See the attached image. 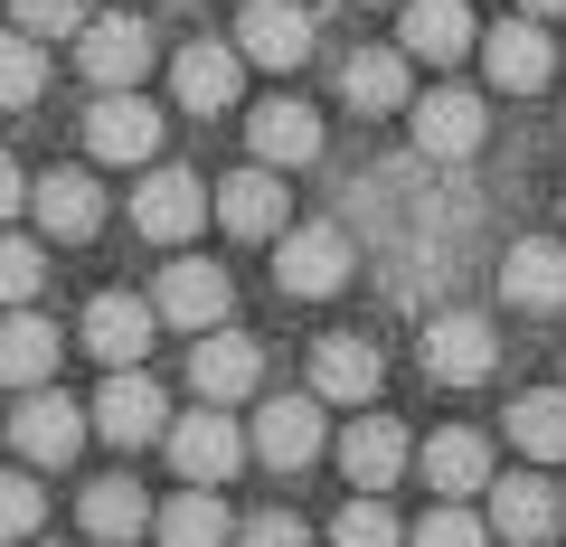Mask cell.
Returning a JSON list of instances; mask_svg holds the SVG:
<instances>
[{
  "instance_id": "obj_1",
  "label": "cell",
  "mask_w": 566,
  "mask_h": 547,
  "mask_svg": "<svg viewBox=\"0 0 566 547\" xmlns=\"http://www.w3.org/2000/svg\"><path fill=\"white\" fill-rule=\"evenodd\" d=\"M359 274V245H349V227H283L274 236V284L293 293V303H331V293Z\"/></svg>"
},
{
  "instance_id": "obj_2",
  "label": "cell",
  "mask_w": 566,
  "mask_h": 547,
  "mask_svg": "<svg viewBox=\"0 0 566 547\" xmlns=\"http://www.w3.org/2000/svg\"><path fill=\"white\" fill-rule=\"evenodd\" d=\"M208 218H218V189H208L199 170H180V161H170V170H142V189H133V227H142L151 245H189Z\"/></svg>"
},
{
  "instance_id": "obj_3",
  "label": "cell",
  "mask_w": 566,
  "mask_h": 547,
  "mask_svg": "<svg viewBox=\"0 0 566 547\" xmlns=\"http://www.w3.org/2000/svg\"><path fill=\"white\" fill-rule=\"evenodd\" d=\"M491 368H501V330L482 312H434L424 322V378L434 387H482Z\"/></svg>"
},
{
  "instance_id": "obj_4",
  "label": "cell",
  "mask_w": 566,
  "mask_h": 547,
  "mask_svg": "<svg viewBox=\"0 0 566 547\" xmlns=\"http://www.w3.org/2000/svg\"><path fill=\"white\" fill-rule=\"evenodd\" d=\"M76 57H85V85H95V95H133V85L151 76V29H142L133 10H104V20H85Z\"/></svg>"
},
{
  "instance_id": "obj_5",
  "label": "cell",
  "mask_w": 566,
  "mask_h": 547,
  "mask_svg": "<svg viewBox=\"0 0 566 547\" xmlns=\"http://www.w3.org/2000/svg\"><path fill=\"white\" fill-rule=\"evenodd\" d=\"M237 463H245V434L227 425L218 406H199V415H170V472H180L189 491H218Z\"/></svg>"
},
{
  "instance_id": "obj_6",
  "label": "cell",
  "mask_w": 566,
  "mask_h": 547,
  "mask_svg": "<svg viewBox=\"0 0 566 547\" xmlns=\"http://www.w3.org/2000/svg\"><path fill=\"white\" fill-rule=\"evenodd\" d=\"M237 48H245L255 66H274V76H283V66H303L312 48H322V20H312L303 0H245Z\"/></svg>"
},
{
  "instance_id": "obj_7",
  "label": "cell",
  "mask_w": 566,
  "mask_h": 547,
  "mask_svg": "<svg viewBox=\"0 0 566 547\" xmlns=\"http://www.w3.org/2000/svg\"><path fill=\"white\" fill-rule=\"evenodd\" d=\"M482 133H491V114H482L472 85H434V95H416V151H424V161H472Z\"/></svg>"
},
{
  "instance_id": "obj_8",
  "label": "cell",
  "mask_w": 566,
  "mask_h": 547,
  "mask_svg": "<svg viewBox=\"0 0 566 547\" xmlns=\"http://www.w3.org/2000/svg\"><path fill=\"white\" fill-rule=\"evenodd\" d=\"M85 444V406L57 397V387H29L20 406H10V453H29V463H76Z\"/></svg>"
},
{
  "instance_id": "obj_9",
  "label": "cell",
  "mask_w": 566,
  "mask_h": 547,
  "mask_svg": "<svg viewBox=\"0 0 566 547\" xmlns=\"http://www.w3.org/2000/svg\"><path fill=\"white\" fill-rule=\"evenodd\" d=\"M85 151L95 161H151L161 151V104L151 95H95L85 104Z\"/></svg>"
},
{
  "instance_id": "obj_10",
  "label": "cell",
  "mask_w": 566,
  "mask_h": 547,
  "mask_svg": "<svg viewBox=\"0 0 566 547\" xmlns=\"http://www.w3.org/2000/svg\"><path fill=\"white\" fill-rule=\"evenodd\" d=\"M95 434L104 444H151V434H170V397L142 368H114V378L95 387Z\"/></svg>"
},
{
  "instance_id": "obj_11",
  "label": "cell",
  "mask_w": 566,
  "mask_h": 547,
  "mask_svg": "<svg viewBox=\"0 0 566 547\" xmlns=\"http://www.w3.org/2000/svg\"><path fill=\"white\" fill-rule=\"evenodd\" d=\"M151 330H161L151 293H95V303H85V349H95L104 368H142Z\"/></svg>"
},
{
  "instance_id": "obj_12",
  "label": "cell",
  "mask_w": 566,
  "mask_h": 547,
  "mask_svg": "<svg viewBox=\"0 0 566 547\" xmlns=\"http://www.w3.org/2000/svg\"><path fill=\"white\" fill-rule=\"evenodd\" d=\"M245 85V48H218V39H189L170 48V95L189 104V114H227Z\"/></svg>"
},
{
  "instance_id": "obj_13",
  "label": "cell",
  "mask_w": 566,
  "mask_h": 547,
  "mask_svg": "<svg viewBox=\"0 0 566 547\" xmlns=\"http://www.w3.org/2000/svg\"><path fill=\"white\" fill-rule=\"evenodd\" d=\"M151 312H161L170 330H199V340H208V330L227 322V274L208 255H180L161 284H151Z\"/></svg>"
},
{
  "instance_id": "obj_14",
  "label": "cell",
  "mask_w": 566,
  "mask_h": 547,
  "mask_svg": "<svg viewBox=\"0 0 566 547\" xmlns=\"http://www.w3.org/2000/svg\"><path fill=\"white\" fill-rule=\"evenodd\" d=\"M245 151H255L264 170H293V161H322V114L293 95H264L255 114H245Z\"/></svg>"
},
{
  "instance_id": "obj_15",
  "label": "cell",
  "mask_w": 566,
  "mask_h": 547,
  "mask_svg": "<svg viewBox=\"0 0 566 547\" xmlns=\"http://www.w3.org/2000/svg\"><path fill=\"white\" fill-rule=\"evenodd\" d=\"M218 227L227 236H245V245H264V236H283V227H293V199H283V180L274 170H227L218 180Z\"/></svg>"
},
{
  "instance_id": "obj_16",
  "label": "cell",
  "mask_w": 566,
  "mask_h": 547,
  "mask_svg": "<svg viewBox=\"0 0 566 547\" xmlns=\"http://www.w3.org/2000/svg\"><path fill=\"white\" fill-rule=\"evenodd\" d=\"M557 519H566V501H557L547 472H510V482H491V528H501L510 547H547Z\"/></svg>"
},
{
  "instance_id": "obj_17",
  "label": "cell",
  "mask_w": 566,
  "mask_h": 547,
  "mask_svg": "<svg viewBox=\"0 0 566 547\" xmlns=\"http://www.w3.org/2000/svg\"><path fill=\"white\" fill-rule=\"evenodd\" d=\"M557 57H566V48H547L538 20H501V29L482 39V66H491V85H501V95H538Z\"/></svg>"
},
{
  "instance_id": "obj_18",
  "label": "cell",
  "mask_w": 566,
  "mask_h": 547,
  "mask_svg": "<svg viewBox=\"0 0 566 547\" xmlns=\"http://www.w3.org/2000/svg\"><path fill=\"white\" fill-rule=\"evenodd\" d=\"M255 453L274 472H303L322 453V397H264L255 406Z\"/></svg>"
},
{
  "instance_id": "obj_19",
  "label": "cell",
  "mask_w": 566,
  "mask_h": 547,
  "mask_svg": "<svg viewBox=\"0 0 566 547\" xmlns=\"http://www.w3.org/2000/svg\"><path fill=\"white\" fill-rule=\"evenodd\" d=\"M255 378H264V349L245 340V330H208V340L189 349V387H199L208 406H237Z\"/></svg>"
},
{
  "instance_id": "obj_20",
  "label": "cell",
  "mask_w": 566,
  "mask_h": 547,
  "mask_svg": "<svg viewBox=\"0 0 566 547\" xmlns=\"http://www.w3.org/2000/svg\"><path fill=\"white\" fill-rule=\"evenodd\" d=\"M501 303H520V312H566V245L520 236V245L501 255Z\"/></svg>"
},
{
  "instance_id": "obj_21",
  "label": "cell",
  "mask_w": 566,
  "mask_h": 547,
  "mask_svg": "<svg viewBox=\"0 0 566 547\" xmlns=\"http://www.w3.org/2000/svg\"><path fill=\"white\" fill-rule=\"evenodd\" d=\"M312 397L322 406H368L378 397V349H368L359 330H331V340L312 349Z\"/></svg>"
},
{
  "instance_id": "obj_22",
  "label": "cell",
  "mask_w": 566,
  "mask_h": 547,
  "mask_svg": "<svg viewBox=\"0 0 566 547\" xmlns=\"http://www.w3.org/2000/svg\"><path fill=\"white\" fill-rule=\"evenodd\" d=\"M397 48L406 57H434V66H453V57H472V0H406V29H397Z\"/></svg>"
},
{
  "instance_id": "obj_23",
  "label": "cell",
  "mask_w": 566,
  "mask_h": 547,
  "mask_svg": "<svg viewBox=\"0 0 566 547\" xmlns=\"http://www.w3.org/2000/svg\"><path fill=\"white\" fill-rule=\"evenodd\" d=\"M406 463H416V444H406V425H397V415H359V425L340 434V472H349L359 491H387Z\"/></svg>"
},
{
  "instance_id": "obj_24",
  "label": "cell",
  "mask_w": 566,
  "mask_h": 547,
  "mask_svg": "<svg viewBox=\"0 0 566 547\" xmlns=\"http://www.w3.org/2000/svg\"><path fill=\"white\" fill-rule=\"evenodd\" d=\"M57 322H39V312H0V387H48V368H57Z\"/></svg>"
},
{
  "instance_id": "obj_25",
  "label": "cell",
  "mask_w": 566,
  "mask_h": 547,
  "mask_svg": "<svg viewBox=\"0 0 566 547\" xmlns=\"http://www.w3.org/2000/svg\"><path fill=\"white\" fill-rule=\"evenodd\" d=\"M416 463H424V482L444 491V501H472V491H491V444H482L472 425H444L434 444L416 453Z\"/></svg>"
},
{
  "instance_id": "obj_26",
  "label": "cell",
  "mask_w": 566,
  "mask_h": 547,
  "mask_svg": "<svg viewBox=\"0 0 566 547\" xmlns=\"http://www.w3.org/2000/svg\"><path fill=\"white\" fill-rule=\"evenodd\" d=\"M29 208H39V227H48V236H66V245L104 227V199H95V180H85V170H48V180L29 189Z\"/></svg>"
},
{
  "instance_id": "obj_27",
  "label": "cell",
  "mask_w": 566,
  "mask_h": 547,
  "mask_svg": "<svg viewBox=\"0 0 566 547\" xmlns=\"http://www.w3.org/2000/svg\"><path fill=\"white\" fill-rule=\"evenodd\" d=\"M76 519H85V538H95V547H123V538H142V528H151V501H142V482L104 472V482L76 501Z\"/></svg>"
},
{
  "instance_id": "obj_28",
  "label": "cell",
  "mask_w": 566,
  "mask_h": 547,
  "mask_svg": "<svg viewBox=\"0 0 566 547\" xmlns=\"http://www.w3.org/2000/svg\"><path fill=\"white\" fill-rule=\"evenodd\" d=\"M340 95L359 104V114H397V104H406V48H349Z\"/></svg>"
},
{
  "instance_id": "obj_29",
  "label": "cell",
  "mask_w": 566,
  "mask_h": 547,
  "mask_svg": "<svg viewBox=\"0 0 566 547\" xmlns=\"http://www.w3.org/2000/svg\"><path fill=\"white\" fill-rule=\"evenodd\" d=\"M510 444H520L528 463H566V397H557V387L510 397Z\"/></svg>"
},
{
  "instance_id": "obj_30",
  "label": "cell",
  "mask_w": 566,
  "mask_h": 547,
  "mask_svg": "<svg viewBox=\"0 0 566 547\" xmlns=\"http://www.w3.org/2000/svg\"><path fill=\"white\" fill-rule=\"evenodd\" d=\"M151 538H161V547H227V538H237V519H227L218 491H180V501L151 519Z\"/></svg>"
},
{
  "instance_id": "obj_31",
  "label": "cell",
  "mask_w": 566,
  "mask_h": 547,
  "mask_svg": "<svg viewBox=\"0 0 566 547\" xmlns=\"http://www.w3.org/2000/svg\"><path fill=\"white\" fill-rule=\"evenodd\" d=\"M39 95H48V48L29 29H0V114H20Z\"/></svg>"
},
{
  "instance_id": "obj_32",
  "label": "cell",
  "mask_w": 566,
  "mask_h": 547,
  "mask_svg": "<svg viewBox=\"0 0 566 547\" xmlns=\"http://www.w3.org/2000/svg\"><path fill=\"white\" fill-rule=\"evenodd\" d=\"M48 284V245L20 236V227H0V312H29Z\"/></svg>"
},
{
  "instance_id": "obj_33",
  "label": "cell",
  "mask_w": 566,
  "mask_h": 547,
  "mask_svg": "<svg viewBox=\"0 0 566 547\" xmlns=\"http://www.w3.org/2000/svg\"><path fill=\"white\" fill-rule=\"evenodd\" d=\"M406 538H416V528H397V509H387L378 491H359V501L331 519V547H406Z\"/></svg>"
},
{
  "instance_id": "obj_34",
  "label": "cell",
  "mask_w": 566,
  "mask_h": 547,
  "mask_svg": "<svg viewBox=\"0 0 566 547\" xmlns=\"http://www.w3.org/2000/svg\"><path fill=\"white\" fill-rule=\"evenodd\" d=\"M85 20H95V0H10V29H29V39H85Z\"/></svg>"
},
{
  "instance_id": "obj_35",
  "label": "cell",
  "mask_w": 566,
  "mask_h": 547,
  "mask_svg": "<svg viewBox=\"0 0 566 547\" xmlns=\"http://www.w3.org/2000/svg\"><path fill=\"white\" fill-rule=\"evenodd\" d=\"M39 519H48V491L29 482V472H0V547H10V538H29Z\"/></svg>"
},
{
  "instance_id": "obj_36",
  "label": "cell",
  "mask_w": 566,
  "mask_h": 547,
  "mask_svg": "<svg viewBox=\"0 0 566 547\" xmlns=\"http://www.w3.org/2000/svg\"><path fill=\"white\" fill-rule=\"evenodd\" d=\"M416 547H491V519H472L463 501H444L434 519H416Z\"/></svg>"
},
{
  "instance_id": "obj_37",
  "label": "cell",
  "mask_w": 566,
  "mask_h": 547,
  "mask_svg": "<svg viewBox=\"0 0 566 547\" xmlns=\"http://www.w3.org/2000/svg\"><path fill=\"white\" fill-rule=\"evenodd\" d=\"M237 547H312V528L293 519V509H264V519L237 528Z\"/></svg>"
},
{
  "instance_id": "obj_38",
  "label": "cell",
  "mask_w": 566,
  "mask_h": 547,
  "mask_svg": "<svg viewBox=\"0 0 566 547\" xmlns=\"http://www.w3.org/2000/svg\"><path fill=\"white\" fill-rule=\"evenodd\" d=\"M20 199H29V180H20V161H10V151H0V227L20 218Z\"/></svg>"
},
{
  "instance_id": "obj_39",
  "label": "cell",
  "mask_w": 566,
  "mask_h": 547,
  "mask_svg": "<svg viewBox=\"0 0 566 547\" xmlns=\"http://www.w3.org/2000/svg\"><path fill=\"white\" fill-rule=\"evenodd\" d=\"M520 10H528V20H538V10H566V0H520Z\"/></svg>"
}]
</instances>
